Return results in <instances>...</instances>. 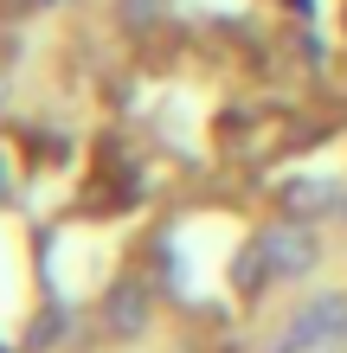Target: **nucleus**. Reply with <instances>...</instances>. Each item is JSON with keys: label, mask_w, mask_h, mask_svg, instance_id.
<instances>
[{"label": "nucleus", "mask_w": 347, "mask_h": 353, "mask_svg": "<svg viewBox=\"0 0 347 353\" xmlns=\"http://www.w3.org/2000/svg\"><path fill=\"white\" fill-rule=\"evenodd\" d=\"M321 257V238L309 232V225H270V232L257 238L251 263H244V276H257V270H270V276H302Z\"/></svg>", "instance_id": "1"}, {"label": "nucleus", "mask_w": 347, "mask_h": 353, "mask_svg": "<svg viewBox=\"0 0 347 353\" xmlns=\"http://www.w3.org/2000/svg\"><path fill=\"white\" fill-rule=\"evenodd\" d=\"M347 334V296H315L302 315L283 327V341H277V353H309V347H321V341H341Z\"/></svg>", "instance_id": "2"}, {"label": "nucleus", "mask_w": 347, "mask_h": 353, "mask_svg": "<svg viewBox=\"0 0 347 353\" xmlns=\"http://www.w3.org/2000/svg\"><path fill=\"white\" fill-rule=\"evenodd\" d=\"M103 315H110V327H116V334H141V321H148V296H141L135 283H122L116 296H110V308H103Z\"/></svg>", "instance_id": "3"}, {"label": "nucleus", "mask_w": 347, "mask_h": 353, "mask_svg": "<svg viewBox=\"0 0 347 353\" xmlns=\"http://www.w3.org/2000/svg\"><path fill=\"white\" fill-rule=\"evenodd\" d=\"M283 205H290V212H328V205H341V186H328V180H290L283 186Z\"/></svg>", "instance_id": "4"}, {"label": "nucleus", "mask_w": 347, "mask_h": 353, "mask_svg": "<svg viewBox=\"0 0 347 353\" xmlns=\"http://www.w3.org/2000/svg\"><path fill=\"white\" fill-rule=\"evenodd\" d=\"M0 193H7V161H0Z\"/></svg>", "instance_id": "5"}, {"label": "nucleus", "mask_w": 347, "mask_h": 353, "mask_svg": "<svg viewBox=\"0 0 347 353\" xmlns=\"http://www.w3.org/2000/svg\"><path fill=\"white\" fill-rule=\"evenodd\" d=\"M290 7H302V13H309V0H290Z\"/></svg>", "instance_id": "6"}]
</instances>
